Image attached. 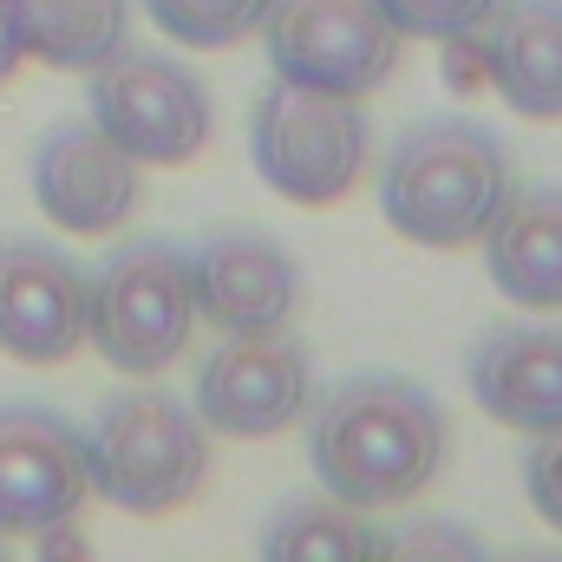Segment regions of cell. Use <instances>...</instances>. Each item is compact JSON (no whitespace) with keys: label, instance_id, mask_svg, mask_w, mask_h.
<instances>
[{"label":"cell","instance_id":"1","mask_svg":"<svg viewBox=\"0 0 562 562\" xmlns=\"http://www.w3.org/2000/svg\"><path fill=\"white\" fill-rule=\"evenodd\" d=\"M451 445L445 406L400 373H353L307 400V464L334 504H413Z\"/></svg>","mask_w":562,"mask_h":562},{"label":"cell","instance_id":"14","mask_svg":"<svg viewBox=\"0 0 562 562\" xmlns=\"http://www.w3.org/2000/svg\"><path fill=\"white\" fill-rule=\"evenodd\" d=\"M484 243V276L504 301L557 314L562 307V190H510L504 210L491 216Z\"/></svg>","mask_w":562,"mask_h":562},{"label":"cell","instance_id":"22","mask_svg":"<svg viewBox=\"0 0 562 562\" xmlns=\"http://www.w3.org/2000/svg\"><path fill=\"white\" fill-rule=\"evenodd\" d=\"M13 66H20V33H13V7L0 0V86L13 79Z\"/></svg>","mask_w":562,"mask_h":562},{"label":"cell","instance_id":"5","mask_svg":"<svg viewBox=\"0 0 562 562\" xmlns=\"http://www.w3.org/2000/svg\"><path fill=\"white\" fill-rule=\"evenodd\" d=\"M367 138L373 132H367L360 99L314 92L294 79L262 86V99L249 112V157H256L262 183L301 210H327L360 183Z\"/></svg>","mask_w":562,"mask_h":562},{"label":"cell","instance_id":"7","mask_svg":"<svg viewBox=\"0 0 562 562\" xmlns=\"http://www.w3.org/2000/svg\"><path fill=\"white\" fill-rule=\"evenodd\" d=\"M92 125L119 144L132 164H190L210 132H216V105L210 86L196 72H183L177 59L157 53H112L105 66H92Z\"/></svg>","mask_w":562,"mask_h":562},{"label":"cell","instance_id":"17","mask_svg":"<svg viewBox=\"0 0 562 562\" xmlns=\"http://www.w3.org/2000/svg\"><path fill=\"white\" fill-rule=\"evenodd\" d=\"M262 557H380V530L353 504L281 497V510L262 524Z\"/></svg>","mask_w":562,"mask_h":562},{"label":"cell","instance_id":"19","mask_svg":"<svg viewBox=\"0 0 562 562\" xmlns=\"http://www.w3.org/2000/svg\"><path fill=\"white\" fill-rule=\"evenodd\" d=\"M380 13L406 33V40H458V33H477L497 0H380Z\"/></svg>","mask_w":562,"mask_h":562},{"label":"cell","instance_id":"12","mask_svg":"<svg viewBox=\"0 0 562 562\" xmlns=\"http://www.w3.org/2000/svg\"><path fill=\"white\" fill-rule=\"evenodd\" d=\"M190 288H196V321L216 334H269L288 327L301 307V269L262 229H216L190 256Z\"/></svg>","mask_w":562,"mask_h":562},{"label":"cell","instance_id":"11","mask_svg":"<svg viewBox=\"0 0 562 562\" xmlns=\"http://www.w3.org/2000/svg\"><path fill=\"white\" fill-rule=\"evenodd\" d=\"M26 177H33V203L66 236H112L138 210V164L92 119H59L33 144Z\"/></svg>","mask_w":562,"mask_h":562},{"label":"cell","instance_id":"3","mask_svg":"<svg viewBox=\"0 0 562 562\" xmlns=\"http://www.w3.org/2000/svg\"><path fill=\"white\" fill-rule=\"evenodd\" d=\"M86 445V477L105 504L132 510V517H164L183 510L210 471V425L196 419L190 400L138 386V393H112L99 400L92 425L79 431Z\"/></svg>","mask_w":562,"mask_h":562},{"label":"cell","instance_id":"20","mask_svg":"<svg viewBox=\"0 0 562 562\" xmlns=\"http://www.w3.org/2000/svg\"><path fill=\"white\" fill-rule=\"evenodd\" d=\"M524 491H530V510L562 537V431L530 438V451H524Z\"/></svg>","mask_w":562,"mask_h":562},{"label":"cell","instance_id":"15","mask_svg":"<svg viewBox=\"0 0 562 562\" xmlns=\"http://www.w3.org/2000/svg\"><path fill=\"white\" fill-rule=\"evenodd\" d=\"M484 59L517 119H562V0H497L484 20Z\"/></svg>","mask_w":562,"mask_h":562},{"label":"cell","instance_id":"8","mask_svg":"<svg viewBox=\"0 0 562 562\" xmlns=\"http://www.w3.org/2000/svg\"><path fill=\"white\" fill-rule=\"evenodd\" d=\"M314 400V367L307 347L269 327V334H223L210 360L196 367V419L223 438H276L307 413Z\"/></svg>","mask_w":562,"mask_h":562},{"label":"cell","instance_id":"21","mask_svg":"<svg viewBox=\"0 0 562 562\" xmlns=\"http://www.w3.org/2000/svg\"><path fill=\"white\" fill-rule=\"evenodd\" d=\"M438 550H451V557H477V537L471 530H458V524H400V530H380V557H438Z\"/></svg>","mask_w":562,"mask_h":562},{"label":"cell","instance_id":"6","mask_svg":"<svg viewBox=\"0 0 562 562\" xmlns=\"http://www.w3.org/2000/svg\"><path fill=\"white\" fill-rule=\"evenodd\" d=\"M256 33L269 46L276 79L340 99H367L373 86H386L406 46L380 0H269Z\"/></svg>","mask_w":562,"mask_h":562},{"label":"cell","instance_id":"4","mask_svg":"<svg viewBox=\"0 0 562 562\" xmlns=\"http://www.w3.org/2000/svg\"><path fill=\"white\" fill-rule=\"evenodd\" d=\"M196 327L190 256L164 236L119 243L99 276H86V340L125 380H157Z\"/></svg>","mask_w":562,"mask_h":562},{"label":"cell","instance_id":"13","mask_svg":"<svg viewBox=\"0 0 562 562\" xmlns=\"http://www.w3.org/2000/svg\"><path fill=\"white\" fill-rule=\"evenodd\" d=\"M477 413L524 438L562 431V327H491L464 360Z\"/></svg>","mask_w":562,"mask_h":562},{"label":"cell","instance_id":"2","mask_svg":"<svg viewBox=\"0 0 562 562\" xmlns=\"http://www.w3.org/2000/svg\"><path fill=\"white\" fill-rule=\"evenodd\" d=\"M510 150L471 119H425L386 150L380 170V216L406 243L464 249L491 229L510 196Z\"/></svg>","mask_w":562,"mask_h":562},{"label":"cell","instance_id":"10","mask_svg":"<svg viewBox=\"0 0 562 562\" xmlns=\"http://www.w3.org/2000/svg\"><path fill=\"white\" fill-rule=\"evenodd\" d=\"M79 347L86 269L40 236H0V353L20 367H59Z\"/></svg>","mask_w":562,"mask_h":562},{"label":"cell","instance_id":"16","mask_svg":"<svg viewBox=\"0 0 562 562\" xmlns=\"http://www.w3.org/2000/svg\"><path fill=\"white\" fill-rule=\"evenodd\" d=\"M20 59L53 72H92L132 40V0H7Z\"/></svg>","mask_w":562,"mask_h":562},{"label":"cell","instance_id":"9","mask_svg":"<svg viewBox=\"0 0 562 562\" xmlns=\"http://www.w3.org/2000/svg\"><path fill=\"white\" fill-rule=\"evenodd\" d=\"M92 497L79 425L53 406H0V537L79 517Z\"/></svg>","mask_w":562,"mask_h":562},{"label":"cell","instance_id":"18","mask_svg":"<svg viewBox=\"0 0 562 562\" xmlns=\"http://www.w3.org/2000/svg\"><path fill=\"white\" fill-rule=\"evenodd\" d=\"M150 7V20L177 40V46H190V53H229V46H243L256 26H262V13H269V0H144Z\"/></svg>","mask_w":562,"mask_h":562}]
</instances>
